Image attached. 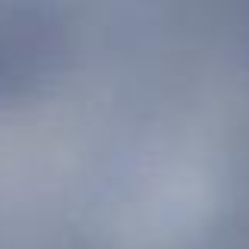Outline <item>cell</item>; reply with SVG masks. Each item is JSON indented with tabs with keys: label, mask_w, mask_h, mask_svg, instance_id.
Masks as SVG:
<instances>
[{
	"label": "cell",
	"mask_w": 249,
	"mask_h": 249,
	"mask_svg": "<svg viewBox=\"0 0 249 249\" xmlns=\"http://www.w3.org/2000/svg\"><path fill=\"white\" fill-rule=\"evenodd\" d=\"M174 249H249V218L233 221V224L221 227V231L205 233V237L189 240V243L174 246Z\"/></svg>",
	"instance_id": "cell-1"
}]
</instances>
